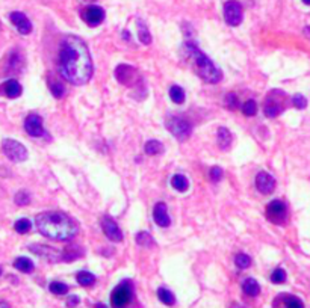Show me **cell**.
Instances as JSON below:
<instances>
[{
    "label": "cell",
    "instance_id": "6da1fadb",
    "mask_svg": "<svg viewBox=\"0 0 310 308\" xmlns=\"http://www.w3.org/2000/svg\"><path fill=\"white\" fill-rule=\"evenodd\" d=\"M59 73L73 85H83L92 76V61L87 44L77 36H67L59 49Z\"/></svg>",
    "mask_w": 310,
    "mask_h": 308
},
{
    "label": "cell",
    "instance_id": "9c48e42d",
    "mask_svg": "<svg viewBox=\"0 0 310 308\" xmlns=\"http://www.w3.org/2000/svg\"><path fill=\"white\" fill-rule=\"evenodd\" d=\"M115 77L121 85H126V86H132L136 82H139V76H138L136 69L130 65H126V64H121V65L117 67Z\"/></svg>",
    "mask_w": 310,
    "mask_h": 308
},
{
    "label": "cell",
    "instance_id": "5bb4252c",
    "mask_svg": "<svg viewBox=\"0 0 310 308\" xmlns=\"http://www.w3.org/2000/svg\"><path fill=\"white\" fill-rule=\"evenodd\" d=\"M256 188L260 193H265V195H270L274 192L275 189V178L268 174L265 171L259 172L257 177H256Z\"/></svg>",
    "mask_w": 310,
    "mask_h": 308
},
{
    "label": "cell",
    "instance_id": "d6a6232c",
    "mask_svg": "<svg viewBox=\"0 0 310 308\" xmlns=\"http://www.w3.org/2000/svg\"><path fill=\"white\" fill-rule=\"evenodd\" d=\"M242 112L247 117H255L257 114V104L255 100H248L242 104Z\"/></svg>",
    "mask_w": 310,
    "mask_h": 308
},
{
    "label": "cell",
    "instance_id": "4316f807",
    "mask_svg": "<svg viewBox=\"0 0 310 308\" xmlns=\"http://www.w3.org/2000/svg\"><path fill=\"white\" fill-rule=\"evenodd\" d=\"M76 278H77V283L83 287H90L95 283V275H92L88 271H80Z\"/></svg>",
    "mask_w": 310,
    "mask_h": 308
},
{
    "label": "cell",
    "instance_id": "484cf974",
    "mask_svg": "<svg viewBox=\"0 0 310 308\" xmlns=\"http://www.w3.org/2000/svg\"><path fill=\"white\" fill-rule=\"evenodd\" d=\"M136 23H138V35H139V41H141V43H143V44L148 46V44L151 43V35H150V32H148V27L146 26V23H143L141 20H138Z\"/></svg>",
    "mask_w": 310,
    "mask_h": 308
},
{
    "label": "cell",
    "instance_id": "9a60e30c",
    "mask_svg": "<svg viewBox=\"0 0 310 308\" xmlns=\"http://www.w3.org/2000/svg\"><path fill=\"white\" fill-rule=\"evenodd\" d=\"M9 20L12 21L14 26L17 27V31L21 35H29L32 32V23L23 12H11L9 14Z\"/></svg>",
    "mask_w": 310,
    "mask_h": 308
},
{
    "label": "cell",
    "instance_id": "4dcf8cb0",
    "mask_svg": "<svg viewBox=\"0 0 310 308\" xmlns=\"http://www.w3.org/2000/svg\"><path fill=\"white\" fill-rule=\"evenodd\" d=\"M14 228H16V231L20 233V234H26L27 231H29V230L32 228V222H31L29 219H26V218L18 219V221L16 222V225H14Z\"/></svg>",
    "mask_w": 310,
    "mask_h": 308
},
{
    "label": "cell",
    "instance_id": "f35d334b",
    "mask_svg": "<svg viewBox=\"0 0 310 308\" xmlns=\"http://www.w3.org/2000/svg\"><path fill=\"white\" fill-rule=\"evenodd\" d=\"M292 103H293V106L297 107V109H306L307 107V99H306L304 95H301V94L293 95Z\"/></svg>",
    "mask_w": 310,
    "mask_h": 308
},
{
    "label": "cell",
    "instance_id": "44dd1931",
    "mask_svg": "<svg viewBox=\"0 0 310 308\" xmlns=\"http://www.w3.org/2000/svg\"><path fill=\"white\" fill-rule=\"evenodd\" d=\"M14 268H16L17 271L23 272V274H31L34 271V261L31 258L27 257H18L16 261H14Z\"/></svg>",
    "mask_w": 310,
    "mask_h": 308
},
{
    "label": "cell",
    "instance_id": "4fadbf2b",
    "mask_svg": "<svg viewBox=\"0 0 310 308\" xmlns=\"http://www.w3.org/2000/svg\"><path fill=\"white\" fill-rule=\"evenodd\" d=\"M102 227H103V231H105V234L109 240H112V242H121L123 240V233H121L120 227L117 225V222L112 218H109V216L103 218L102 219Z\"/></svg>",
    "mask_w": 310,
    "mask_h": 308
},
{
    "label": "cell",
    "instance_id": "83f0119b",
    "mask_svg": "<svg viewBox=\"0 0 310 308\" xmlns=\"http://www.w3.org/2000/svg\"><path fill=\"white\" fill-rule=\"evenodd\" d=\"M49 88H50L55 99H61V97L65 94V88H64L62 83L58 82V80H52V77L49 79Z\"/></svg>",
    "mask_w": 310,
    "mask_h": 308
},
{
    "label": "cell",
    "instance_id": "f1b7e54d",
    "mask_svg": "<svg viewBox=\"0 0 310 308\" xmlns=\"http://www.w3.org/2000/svg\"><path fill=\"white\" fill-rule=\"evenodd\" d=\"M170 99L176 103V104H182L185 102V91H183L180 86L174 85L170 88Z\"/></svg>",
    "mask_w": 310,
    "mask_h": 308
},
{
    "label": "cell",
    "instance_id": "e0dca14e",
    "mask_svg": "<svg viewBox=\"0 0 310 308\" xmlns=\"http://www.w3.org/2000/svg\"><path fill=\"white\" fill-rule=\"evenodd\" d=\"M153 219H154V222H156L158 225L162 227V228H166L168 225H170V223H171V219H170V215H168L166 204L158 203L156 205H154V208H153Z\"/></svg>",
    "mask_w": 310,
    "mask_h": 308
},
{
    "label": "cell",
    "instance_id": "2e32d148",
    "mask_svg": "<svg viewBox=\"0 0 310 308\" xmlns=\"http://www.w3.org/2000/svg\"><path fill=\"white\" fill-rule=\"evenodd\" d=\"M285 110V106H283V102H281L280 99H274L273 92L268 95V99L265 102V106H263V112L265 115L268 118H275L278 117L281 112Z\"/></svg>",
    "mask_w": 310,
    "mask_h": 308
},
{
    "label": "cell",
    "instance_id": "30bf717a",
    "mask_svg": "<svg viewBox=\"0 0 310 308\" xmlns=\"http://www.w3.org/2000/svg\"><path fill=\"white\" fill-rule=\"evenodd\" d=\"M29 251L34 254H36L38 257L44 258L50 263H56V261H62V253L58 249H55L52 246H46V245H31Z\"/></svg>",
    "mask_w": 310,
    "mask_h": 308
},
{
    "label": "cell",
    "instance_id": "277c9868",
    "mask_svg": "<svg viewBox=\"0 0 310 308\" xmlns=\"http://www.w3.org/2000/svg\"><path fill=\"white\" fill-rule=\"evenodd\" d=\"M133 298V286L129 279L118 284L110 293V305L112 308H128Z\"/></svg>",
    "mask_w": 310,
    "mask_h": 308
},
{
    "label": "cell",
    "instance_id": "d590c367",
    "mask_svg": "<svg viewBox=\"0 0 310 308\" xmlns=\"http://www.w3.org/2000/svg\"><path fill=\"white\" fill-rule=\"evenodd\" d=\"M285 307L286 308H304L303 301L297 296H286L285 298Z\"/></svg>",
    "mask_w": 310,
    "mask_h": 308
},
{
    "label": "cell",
    "instance_id": "cb8c5ba5",
    "mask_svg": "<svg viewBox=\"0 0 310 308\" xmlns=\"http://www.w3.org/2000/svg\"><path fill=\"white\" fill-rule=\"evenodd\" d=\"M82 254H83V251L77 245H72L62 253V261H73V260L79 258Z\"/></svg>",
    "mask_w": 310,
    "mask_h": 308
},
{
    "label": "cell",
    "instance_id": "f6af8a7d",
    "mask_svg": "<svg viewBox=\"0 0 310 308\" xmlns=\"http://www.w3.org/2000/svg\"><path fill=\"white\" fill-rule=\"evenodd\" d=\"M95 308H108V307H106L105 304H97V305H95Z\"/></svg>",
    "mask_w": 310,
    "mask_h": 308
},
{
    "label": "cell",
    "instance_id": "7a4b0ae2",
    "mask_svg": "<svg viewBox=\"0 0 310 308\" xmlns=\"http://www.w3.org/2000/svg\"><path fill=\"white\" fill-rule=\"evenodd\" d=\"M38 231L52 240H70L77 234L79 225L62 212H44L35 219Z\"/></svg>",
    "mask_w": 310,
    "mask_h": 308
},
{
    "label": "cell",
    "instance_id": "3957f363",
    "mask_svg": "<svg viewBox=\"0 0 310 308\" xmlns=\"http://www.w3.org/2000/svg\"><path fill=\"white\" fill-rule=\"evenodd\" d=\"M182 54L185 61L191 65L192 71L206 83H218L222 79L221 69L210 61L207 56L197 47L194 41H185L182 46Z\"/></svg>",
    "mask_w": 310,
    "mask_h": 308
},
{
    "label": "cell",
    "instance_id": "8992f818",
    "mask_svg": "<svg viewBox=\"0 0 310 308\" xmlns=\"http://www.w3.org/2000/svg\"><path fill=\"white\" fill-rule=\"evenodd\" d=\"M2 150L5 153V156L12 160V162H24L27 159V150L23 144L14 141V139H3L2 142Z\"/></svg>",
    "mask_w": 310,
    "mask_h": 308
},
{
    "label": "cell",
    "instance_id": "603a6c76",
    "mask_svg": "<svg viewBox=\"0 0 310 308\" xmlns=\"http://www.w3.org/2000/svg\"><path fill=\"white\" fill-rule=\"evenodd\" d=\"M144 151L148 154V156H156V154H161L164 151V145H162V142L156 141V139H150V141H147L144 145Z\"/></svg>",
    "mask_w": 310,
    "mask_h": 308
},
{
    "label": "cell",
    "instance_id": "836d02e7",
    "mask_svg": "<svg viewBox=\"0 0 310 308\" xmlns=\"http://www.w3.org/2000/svg\"><path fill=\"white\" fill-rule=\"evenodd\" d=\"M235 263H236V266L239 269H247V268H250V266H251V258L247 254H237L235 257Z\"/></svg>",
    "mask_w": 310,
    "mask_h": 308
},
{
    "label": "cell",
    "instance_id": "ba28073f",
    "mask_svg": "<svg viewBox=\"0 0 310 308\" xmlns=\"http://www.w3.org/2000/svg\"><path fill=\"white\" fill-rule=\"evenodd\" d=\"M244 18V11H242V5L236 2V0H229L224 5V20L230 26H239L242 23Z\"/></svg>",
    "mask_w": 310,
    "mask_h": 308
},
{
    "label": "cell",
    "instance_id": "f546056e",
    "mask_svg": "<svg viewBox=\"0 0 310 308\" xmlns=\"http://www.w3.org/2000/svg\"><path fill=\"white\" fill-rule=\"evenodd\" d=\"M49 290L53 293V295L62 296V295H65V293H68V286L64 284V283H61V281H53V283H50Z\"/></svg>",
    "mask_w": 310,
    "mask_h": 308
},
{
    "label": "cell",
    "instance_id": "7c38bea8",
    "mask_svg": "<svg viewBox=\"0 0 310 308\" xmlns=\"http://www.w3.org/2000/svg\"><path fill=\"white\" fill-rule=\"evenodd\" d=\"M24 130L27 132V135H31L34 137L46 136V130L43 127V120H41V117L36 114L27 115V118L24 120Z\"/></svg>",
    "mask_w": 310,
    "mask_h": 308
},
{
    "label": "cell",
    "instance_id": "60d3db41",
    "mask_svg": "<svg viewBox=\"0 0 310 308\" xmlns=\"http://www.w3.org/2000/svg\"><path fill=\"white\" fill-rule=\"evenodd\" d=\"M77 304H79V296H70L68 298V301H67V307L68 308H74V307H77Z\"/></svg>",
    "mask_w": 310,
    "mask_h": 308
},
{
    "label": "cell",
    "instance_id": "8d00e7d4",
    "mask_svg": "<svg viewBox=\"0 0 310 308\" xmlns=\"http://www.w3.org/2000/svg\"><path fill=\"white\" fill-rule=\"evenodd\" d=\"M31 203V197L29 193L24 192V190H20L17 195H16V204L17 205H27Z\"/></svg>",
    "mask_w": 310,
    "mask_h": 308
},
{
    "label": "cell",
    "instance_id": "e575fe53",
    "mask_svg": "<svg viewBox=\"0 0 310 308\" xmlns=\"http://www.w3.org/2000/svg\"><path fill=\"white\" fill-rule=\"evenodd\" d=\"M271 281L274 284H283L286 281V272L281 269V268H277L273 274H271Z\"/></svg>",
    "mask_w": 310,
    "mask_h": 308
},
{
    "label": "cell",
    "instance_id": "7dc6e473",
    "mask_svg": "<svg viewBox=\"0 0 310 308\" xmlns=\"http://www.w3.org/2000/svg\"><path fill=\"white\" fill-rule=\"evenodd\" d=\"M0 275H2V268H0Z\"/></svg>",
    "mask_w": 310,
    "mask_h": 308
},
{
    "label": "cell",
    "instance_id": "d4e9b609",
    "mask_svg": "<svg viewBox=\"0 0 310 308\" xmlns=\"http://www.w3.org/2000/svg\"><path fill=\"white\" fill-rule=\"evenodd\" d=\"M158 298L162 304L165 305H174L176 304V296L173 295V291L171 290H168L165 287H161L158 290Z\"/></svg>",
    "mask_w": 310,
    "mask_h": 308
},
{
    "label": "cell",
    "instance_id": "bcb514c9",
    "mask_svg": "<svg viewBox=\"0 0 310 308\" xmlns=\"http://www.w3.org/2000/svg\"><path fill=\"white\" fill-rule=\"evenodd\" d=\"M303 3H306V5H310V0H303Z\"/></svg>",
    "mask_w": 310,
    "mask_h": 308
},
{
    "label": "cell",
    "instance_id": "1f68e13d",
    "mask_svg": "<svg viewBox=\"0 0 310 308\" xmlns=\"http://www.w3.org/2000/svg\"><path fill=\"white\" fill-rule=\"evenodd\" d=\"M136 242H138V245H141V246H151V245H154V240H153V237L147 233V231H141L138 236H136Z\"/></svg>",
    "mask_w": 310,
    "mask_h": 308
},
{
    "label": "cell",
    "instance_id": "7402d4cb",
    "mask_svg": "<svg viewBox=\"0 0 310 308\" xmlns=\"http://www.w3.org/2000/svg\"><path fill=\"white\" fill-rule=\"evenodd\" d=\"M171 186L173 189H176L177 192H186L188 188H189V181L185 175H182V174H176L173 175L171 178Z\"/></svg>",
    "mask_w": 310,
    "mask_h": 308
},
{
    "label": "cell",
    "instance_id": "5b68a950",
    "mask_svg": "<svg viewBox=\"0 0 310 308\" xmlns=\"http://www.w3.org/2000/svg\"><path fill=\"white\" fill-rule=\"evenodd\" d=\"M165 127L179 141H186L192 133V125L188 120L182 117H168L165 121Z\"/></svg>",
    "mask_w": 310,
    "mask_h": 308
},
{
    "label": "cell",
    "instance_id": "ab89813d",
    "mask_svg": "<svg viewBox=\"0 0 310 308\" xmlns=\"http://www.w3.org/2000/svg\"><path fill=\"white\" fill-rule=\"evenodd\" d=\"M222 178V170L219 166H215V168H212V170H210V180L212 181H219Z\"/></svg>",
    "mask_w": 310,
    "mask_h": 308
},
{
    "label": "cell",
    "instance_id": "ac0fdd59",
    "mask_svg": "<svg viewBox=\"0 0 310 308\" xmlns=\"http://www.w3.org/2000/svg\"><path fill=\"white\" fill-rule=\"evenodd\" d=\"M0 88H2L3 94L8 97V99H18V97L21 95V92H23L21 85H20L17 80H14V79L6 80Z\"/></svg>",
    "mask_w": 310,
    "mask_h": 308
},
{
    "label": "cell",
    "instance_id": "7bdbcfd3",
    "mask_svg": "<svg viewBox=\"0 0 310 308\" xmlns=\"http://www.w3.org/2000/svg\"><path fill=\"white\" fill-rule=\"evenodd\" d=\"M304 35L310 39V26H307V27H304Z\"/></svg>",
    "mask_w": 310,
    "mask_h": 308
},
{
    "label": "cell",
    "instance_id": "b9f144b4",
    "mask_svg": "<svg viewBox=\"0 0 310 308\" xmlns=\"http://www.w3.org/2000/svg\"><path fill=\"white\" fill-rule=\"evenodd\" d=\"M123 38H124V41H129V39H130V35H129V32H128V31H124V32H123Z\"/></svg>",
    "mask_w": 310,
    "mask_h": 308
},
{
    "label": "cell",
    "instance_id": "ffe728a7",
    "mask_svg": "<svg viewBox=\"0 0 310 308\" xmlns=\"http://www.w3.org/2000/svg\"><path fill=\"white\" fill-rule=\"evenodd\" d=\"M217 141L221 150H227L232 145V133L229 129L225 127H219L218 129V135H217Z\"/></svg>",
    "mask_w": 310,
    "mask_h": 308
},
{
    "label": "cell",
    "instance_id": "8fae6325",
    "mask_svg": "<svg viewBox=\"0 0 310 308\" xmlns=\"http://www.w3.org/2000/svg\"><path fill=\"white\" fill-rule=\"evenodd\" d=\"M82 18L85 20V23L91 27H95L98 24H102L105 20V11L103 8L97 5H90L82 11Z\"/></svg>",
    "mask_w": 310,
    "mask_h": 308
},
{
    "label": "cell",
    "instance_id": "52a82bcc",
    "mask_svg": "<svg viewBox=\"0 0 310 308\" xmlns=\"http://www.w3.org/2000/svg\"><path fill=\"white\" fill-rule=\"evenodd\" d=\"M266 218L270 222L281 225L288 221V207L283 201L274 200L266 205Z\"/></svg>",
    "mask_w": 310,
    "mask_h": 308
},
{
    "label": "cell",
    "instance_id": "74e56055",
    "mask_svg": "<svg viewBox=\"0 0 310 308\" xmlns=\"http://www.w3.org/2000/svg\"><path fill=\"white\" fill-rule=\"evenodd\" d=\"M225 106L229 109H236L239 106V100H237V95L235 92H230L225 95Z\"/></svg>",
    "mask_w": 310,
    "mask_h": 308
},
{
    "label": "cell",
    "instance_id": "ee69618b",
    "mask_svg": "<svg viewBox=\"0 0 310 308\" xmlns=\"http://www.w3.org/2000/svg\"><path fill=\"white\" fill-rule=\"evenodd\" d=\"M0 308H11V307H9V304H8V302L0 301Z\"/></svg>",
    "mask_w": 310,
    "mask_h": 308
},
{
    "label": "cell",
    "instance_id": "d6986e66",
    "mask_svg": "<svg viewBox=\"0 0 310 308\" xmlns=\"http://www.w3.org/2000/svg\"><path fill=\"white\" fill-rule=\"evenodd\" d=\"M242 290H244V293L247 296L255 298L260 293V286H259V283L256 281L255 278H247L245 281L242 283Z\"/></svg>",
    "mask_w": 310,
    "mask_h": 308
}]
</instances>
